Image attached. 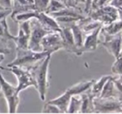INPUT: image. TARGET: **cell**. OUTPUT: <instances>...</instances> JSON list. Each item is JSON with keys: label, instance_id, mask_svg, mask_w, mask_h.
<instances>
[{"label": "cell", "instance_id": "1", "mask_svg": "<svg viewBox=\"0 0 122 114\" xmlns=\"http://www.w3.org/2000/svg\"><path fill=\"white\" fill-rule=\"evenodd\" d=\"M51 60V54L46 56L43 60L36 62L35 65L30 66L33 76L37 84V88L40 100L44 101L46 98V94L49 88V66Z\"/></svg>", "mask_w": 122, "mask_h": 114}, {"label": "cell", "instance_id": "2", "mask_svg": "<svg viewBox=\"0 0 122 114\" xmlns=\"http://www.w3.org/2000/svg\"><path fill=\"white\" fill-rule=\"evenodd\" d=\"M0 69H6L11 72L18 79V86L16 87L18 93L25 90L29 87H34L37 88V84L33 76L30 66L29 67H21V66H14V67H0Z\"/></svg>", "mask_w": 122, "mask_h": 114}, {"label": "cell", "instance_id": "3", "mask_svg": "<svg viewBox=\"0 0 122 114\" xmlns=\"http://www.w3.org/2000/svg\"><path fill=\"white\" fill-rule=\"evenodd\" d=\"M15 58L7 65V67H14V66H21L26 67L30 64H35L36 62L43 60L49 52H35L29 48H16ZM52 55V54H51Z\"/></svg>", "mask_w": 122, "mask_h": 114}, {"label": "cell", "instance_id": "4", "mask_svg": "<svg viewBox=\"0 0 122 114\" xmlns=\"http://www.w3.org/2000/svg\"><path fill=\"white\" fill-rule=\"evenodd\" d=\"M0 92L5 98L8 104V112L9 113H16L20 103V98L15 87L7 82L0 72Z\"/></svg>", "mask_w": 122, "mask_h": 114}, {"label": "cell", "instance_id": "5", "mask_svg": "<svg viewBox=\"0 0 122 114\" xmlns=\"http://www.w3.org/2000/svg\"><path fill=\"white\" fill-rule=\"evenodd\" d=\"M91 19L100 22L103 25H107L118 19H121V9H118L111 5H105L100 9L91 10L88 14Z\"/></svg>", "mask_w": 122, "mask_h": 114}, {"label": "cell", "instance_id": "6", "mask_svg": "<svg viewBox=\"0 0 122 114\" xmlns=\"http://www.w3.org/2000/svg\"><path fill=\"white\" fill-rule=\"evenodd\" d=\"M30 35H29L28 48L35 52H42L41 48V40L46 34L51 33L50 30L44 28L37 19H30Z\"/></svg>", "mask_w": 122, "mask_h": 114}, {"label": "cell", "instance_id": "7", "mask_svg": "<svg viewBox=\"0 0 122 114\" xmlns=\"http://www.w3.org/2000/svg\"><path fill=\"white\" fill-rule=\"evenodd\" d=\"M93 112L108 113L122 112V100L116 98H103L96 97L93 98Z\"/></svg>", "mask_w": 122, "mask_h": 114}, {"label": "cell", "instance_id": "8", "mask_svg": "<svg viewBox=\"0 0 122 114\" xmlns=\"http://www.w3.org/2000/svg\"><path fill=\"white\" fill-rule=\"evenodd\" d=\"M42 52H46L52 54L54 52L63 49L62 38L59 32H51L46 34L41 40Z\"/></svg>", "mask_w": 122, "mask_h": 114}, {"label": "cell", "instance_id": "9", "mask_svg": "<svg viewBox=\"0 0 122 114\" xmlns=\"http://www.w3.org/2000/svg\"><path fill=\"white\" fill-rule=\"evenodd\" d=\"M121 33L99 42L115 58L121 57Z\"/></svg>", "mask_w": 122, "mask_h": 114}, {"label": "cell", "instance_id": "10", "mask_svg": "<svg viewBox=\"0 0 122 114\" xmlns=\"http://www.w3.org/2000/svg\"><path fill=\"white\" fill-rule=\"evenodd\" d=\"M60 29L61 30L59 33H60L61 38H62L63 49L70 52V53H74L77 56H80L79 50L75 46L71 28L69 27H61Z\"/></svg>", "mask_w": 122, "mask_h": 114}, {"label": "cell", "instance_id": "11", "mask_svg": "<svg viewBox=\"0 0 122 114\" xmlns=\"http://www.w3.org/2000/svg\"><path fill=\"white\" fill-rule=\"evenodd\" d=\"M102 27V26H101ZM101 27L98 28L95 31L85 34V39H84L83 46H82V52L85 53L86 52H93L96 50L99 45V36Z\"/></svg>", "mask_w": 122, "mask_h": 114}, {"label": "cell", "instance_id": "12", "mask_svg": "<svg viewBox=\"0 0 122 114\" xmlns=\"http://www.w3.org/2000/svg\"><path fill=\"white\" fill-rule=\"evenodd\" d=\"M122 29V21L121 19H118L114 22L110 23V24H107V25H103L101 27L100 32V35L102 36L103 39H105L107 38L112 37L116 34L121 33ZM103 39H100L99 41L103 40Z\"/></svg>", "mask_w": 122, "mask_h": 114}, {"label": "cell", "instance_id": "13", "mask_svg": "<svg viewBox=\"0 0 122 114\" xmlns=\"http://www.w3.org/2000/svg\"><path fill=\"white\" fill-rule=\"evenodd\" d=\"M112 77L109 80H107V82L105 83L99 97H103V98H116L122 100V92H119L116 89L112 81Z\"/></svg>", "mask_w": 122, "mask_h": 114}, {"label": "cell", "instance_id": "14", "mask_svg": "<svg viewBox=\"0 0 122 114\" xmlns=\"http://www.w3.org/2000/svg\"><path fill=\"white\" fill-rule=\"evenodd\" d=\"M71 96H72L71 94L66 90L62 95L59 96L58 97L52 99V100H49L48 102L57 106L63 113H66L67 108H68V106H69V103H70V100Z\"/></svg>", "mask_w": 122, "mask_h": 114}, {"label": "cell", "instance_id": "15", "mask_svg": "<svg viewBox=\"0 0 122 114\" xmlns=\"http://www.w3.org/2000/svg\"><path fill=\"white\" fill-rule=\"evenodd\" d=\"M70 28H71L72 33H73L75 46H76L77 49L79 50V53H80V56L83 54V52H82V46H83L85 33L83 32V30L80 28V26L77 24V23L74 24L73 25L70 27Z\"/></svg>", "mask_w": 122, "mask_h": 114}, {"label": "cell", "instance_id": "16", "mask_svg": "<svg viewBox=\"0 0 122 114\" xmlns=\"http://www.w3.org/2000/svg\"><path fill=\"white\" fill-rule=\"evenodd\" d=\"M81 97V107L80 113H92L93 112V98L89 90L80 94Z\"/></svg>", "mask_w": 122, "mask_h": 114}, {"label": "cell", "instance_id": "17", "mask_svg": "<svg viewBox=\"0 0 122 114\" xmlns=\"http://www.w3.org/2000/svg\"><path fill=\"white\" fill-rule=\"evenodd\" d=\"M95 80H90V81H83V82H80L78 83L75 84V85L71 86L70 87H69L67 89L69 92L73 95H80V94L85 92L90 89V87H91L92 83L94 82Z\"/></svg>", "mask_w": 122, "mask_h": 114}, {"label": "cell", "instance_id": "18", "mask_svg": "<svg viewBox=\"0 0 122 114\" xmlns=\"http://www.w3.org/2000/svg\"><path fill=\"white\" fill-rule=\"evenodd\" d=\"M111 77H112L111 75H104L97 81H94L91 87L89 89L90 93L94 97H99L102 88H103L104 85H105V83L107 82V80H109Z\"/></svg>", "mask_w": 122, "mask_h": 114}, {"label": "cell", "instance_id": "19", "mask_svg": "<svg viewBox=\"0 0 122 114\" xmlns=\"http://www.w3.org/2000/svg\"><path fill=\"white\" fill-rule=\"evenodd\" d=\"M29 35H30V33H26L19 28V34L14 39L16 48H28Z\"/></svg>", "mask_w": 122, "mask_h": 114}, {"label": "cell", "instance_id": "20", "mask_svg": "<svg viewBox=\"0 0 122 114\" xmlns=\"http://www.w3.org/2000/svg\"><path fill=\"white\" fill-rule=\"evenodd\" d=\"M15 49L16 46L13 39L0 38V54H11Z\"/></svg>", "mask_w": 122, "mask_h": 114}, {"label": "cell", "instance_id": "21", "mask_svg": "<svg viewBox=\"0 0 122 114\" xmlns=\"http://www.w3.org/2000/svg\"><path fill=\"white\" fill-rule=\"evenodd\" d=\"M80 107H81L80 94V95H73L70 97L66 113H80Z\"/></svg>", "mask_w": 122, "mask_h": 114}, {"label": "cell", "instance_id": "22", "mask_svg": "<svg viewBox=\"0 0 122 114\" xmlns=\"http://www.w3.org/2000/svg\"><path fill=\"white\" fill-rule=\"evenodd\" d=\"M14 36L12 35L9 32V26L7 24V18L0 20V38L6 39H14Z\"/></svg>", "mask_w": 122, "mask_h": 114}, {"label": "cell", "instance_id": "23", "mask_svg": "<svg viewBox=\"0 0 122 114\" xmlns=\"http://www.w3.org/2000/svg\"><path fill=\"white\" fill-rule=\"evenodd\" d=\"M65 7H66L65 4L59 0H49V5H48L44 13L47 14H52V13H55L60 9H64Z\"/></svg>", "mask_w": 122, "mask_h": 114}, {"label": "cell", "instance_id": "24", "mask_svg": "<svg viewBox=\"0 0 122 114\" xmlns=\"http://www.w3.org/2000/svg\"><path fill=\"white\" fill-rule=\"evenodd\" d=\"M49 0H34V9L38 12H45Z\"/></svg>", "mask_w": 122, "mask_h": 114}, {"label": "cell", "instance_id": "25", "mask_svg": "<svg viewBox=\"0 0 122 114\" xmlns=\"http://www.w3.org/2000/svg\"><path fill=\"white\" fill-rule=\"evenodd\" d=\"M42 112L43 113H63L57 106L54 105L52 103H49V102L44 104Z\"/></svg>", "mask_w": 122, "mask_h": 114}, {"label": "cell", "instance_id": "26", "mask_svg": "<svg viewBox=\"0 0 122 114\" xmlns=\"http://www.w3.org/2000/svg\"><path fill=\"white\" fill-rule=\"evenodd\" d=\"M111 72L115 76H121V57L115 58L111 67Z\"/></svg>", "mask_w": 122, "mask_h": 114}, {"label": "cell", "instance_id": "27", "mask_svg": "<svg viewBox=\"0 0 122 114\" xmlns=\"http://www.w3.org/2000/svg\"><path fill=\"white\" fill-rule=\"evenodd\" d=\"M110 2V0H93L91 6H90V11L100 9V8L103 7V6L108 5Z\"/></svg>", "mask_w": 122, "mask_h": 114}, {"label": "cell", "instance_id": "28", "mask_svg": "<svg viewBox=\"0 0 122 114\" xmlns=\"http://www.w3.org/2000/svg\"><path fill=\"white\" fill-rule=\"evenodd\" d=\"M11 12H12V9H4V8L0 7V20L7 18L9 15H10Z\"/></svg>", "mask_w": 122, "mask_h": 114}, {"label": "cell", "instance_id": "29", "mask_svg": "<svg viewBox=\"0 0 122 114\" xmlns=\"http://www.w3.org/2000/svg\"><path fill=\"white\" fill-rule=\"evenodd\" d=\"M0 7L12 9V0H0Z\"/></svg>", "mask_w": 122, "mask_h": 114}, {"label": "cell", "instance_id": "30", "mask_svg": "<svg viewBox=\"0 0 122 114\" xmlns=\"http://www.w3.org/2000/svg\"><path fill=\"white\" fill-rule=\"evenodd\" d=\"M92 2H93V0H85V4H84V12L87 15L90 11V6H91Z\"/></svg>", "mask_w": 122, "mask_h": 114}, {"label": "cell", "instance_id": "31", "mask_svg": "<svg viewBox=\"0 0 122 114\" xmlns=\"http://www.w3.org/2000/svg\"><path fill=\"white\" fill-rule=\"evenodd\" d=\"M75 2H76L77 7L80 8L84 10V4H85V0H75Z\"/></svg>", "mask_w": 122, "mask_h": 114}, {"label": "cell", "instance_id": "32", "mask_svg": "<svg viewBox=\"0 0 122 114\" xmlns=\"http://www.w3.org/2000/svg\"><path fill=\"white\" fill-rule=\"evenodd\" d=\"M4 57H5V55H4V54H0V63L4 60Z\"/></svg>", "mask_w": 122, "mask_h": 114}, {"label": "cell", "instance_id": "33", "mask_svg": "<svg viewBox=\"0 0 122 114\" xmlns=\"http://www.w3.org/2000/svg\"><path fill=\"white\" fill-rule=\"evenodd\" d=\"M0 97H2V93H1V92H0Z\"/></svg>", "mask_w": 122, "mask_h": 114}, {"label": "cell", "instance_id": "34", "mask_svg": "<svg viewBox=\"0 0 122 114\" xmlns=\"http://www.w3.org/2000/svg\"><path fill=\"white\" fill-rule=\"evenodd\" d=\"M59 1H61V2H63V3H64V0H59Z\"/></svg>", "mask_w": 122, "mask_h": 114}]
</instances>
